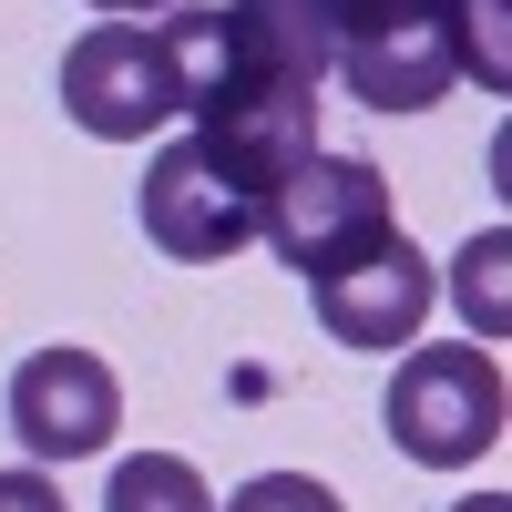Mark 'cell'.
<instances>
[{
	"mask_svg": "<svg viewBox=\"0 0 512 512\" xmlns=\"http://www.w3.org/2000/svg\"><path fill=\"white\" fill-rule=\"evenodd\" d=\"M502 359L482 349V338H451V349H400L390 369V400H379V420H390V451L420 461V472H472L482 451H502Z\"/></svg>",
	"mask_w": 512,
	"mask_h": 512,
	"instance_id": "1",
	"label": "cell"
},
{
	"mask_svg": "<svg viewBox=\"0 0 512 512\" xmlns=\"http://www.w3.org/2000/svg\"><path fill=\"white\" fill-rule=\"evenodd\" d=\"M256 236L277 246V267H297V277H338V267H359V256H379L400 236V216H390V175H379L369 154H308L297 175L256 205Z\"/></svg>",
	"mask_w": 512,
	"mask_h": 512,
	"instance_id": "2",
	"label": "cell"
},
{
	"mask_svg": "<svg viewBox=\"0 0 512 512\" xmlns=\"http://www.w3.org/2000/svg\"><path fill=\"white\" fill-rule=\"evenodd\" d=\"M164 41V72H175V103L195 123H216L236 103H267V93H318L308 72L277 52V31L246 11V0H205V11H164L154 21Z\"/></svg>",
	"mask_w": 512,
	"mask_h": 512,
	"instance_id": "3",
	"label": "cell"
},
{
	"mask_svg": "<svg viewBox=\"0 0 512 512\" xmlns=\"http://www.w3.org/2000/svg\"><path fill=\"white\" fill-rule=\"evenodd\" d=\"M62 113L82 123L93 144H144L164 134L185 103H175V72H164V41L144 21H93L62 52Z\"/></svg>",
	"mask_w": 512,
	"mask_h": 512,
	"instance_id": "4",
	"label": "cell"
},
{
	"mask_svg": "<svg viewBox=\"0 0 512 512\" xmlns=\"http://www.w3.org/2000/svg\"><path fill=\"white\" fill-rule=\"evenodd\" d=\"M11 431L31 461H93L113 451L123 431V379L103 349H72V338H52V349H31L11 369Z\"/></svg>",
	"mask_w": 512,
	"mask_h": 512,
	"instance_id": "5",
	"label": "cell"
},
{
	"mask_svg": "<svg viewBox=\"0 0 512 512\" xmlns=\"http://www.w3.org/2000/svg\"><path fill=\"white\" fill-rule=\"evenodd\" d=\"M369 113H431L451 82H461V52H451V11L441 0H379V11L349 31V52L328 62Z\"/></svg>",
	"mask_w": 512,
	"mask_h": 512,
	"instance_id": "6",
	"label": "cell"
},
{
	"mask_svg": "<svg viewBox=\"0 0 512 512\" xmlns=\"http://www.w3.org/2000/svg\"><path fill=\"white\" fill-rule=\"evenodd\" d=\"M134 216H144V246H164L175 267H226V256L256 236V205L216 175V164H205L195 134L154 144L144 185H134Z\"/></svg>",
	"mask_w": 512,
	"mask_h": 512,
	"instance_id": "7",
	"label": "cell"
},
{
	"mask_svg": "<svg viewBox=\"0 0 512 512\" xmlns=\"http://www.w3.org/2000/svg\"><path fill=\"white\" fill-rule=\"evenodd\" d=\"M308 297H318V328L338 338V349L390 359V349H420V328H431V308H441V267H431L410 236H390L379 256H359V267L318 277Z\"/></svg>",
	"mask_w": 512,
	"mask_h": 512,
	"instance_id": "8",
	"label": "cell"
},
{
	"mask_svg": "<svg viewBox=\"0 0 512 512\" xmlns=\"http://www.w3.org/2000/svg\"><path fill=\"white\" fill-rule=\"evenodd\" d=\"M195 144H205V164L246 195V205H267L297 164L318 154V93H267V103H236V113H216V123H195Z\"/></svg>",
	"mask_w": 512,
	"mask_h": 512,
	"instance_id": "9",
	"label": "cell"
},
{
	"mask_svg": "<svg viewBox=\"0 0 512 512\" xmlns=\"http://www.w3.org/2000/svg\"><path fill=\"white\" fill-rule=\"evenodd\" d=\"M246 11L277 31V52L308 72V82H328V62L349 52V31L379 11V0H246Z\"/></svg>",
	"mask_w": 512,
	"mask_h": 512,
	"instance_id": "10",
	"label": "cell"
},
{
	"mask_svg": "<svg viewBox=\"0 0 512 512\" xmlns=\"http://www.w3.org/2000/svg\"><path fill=\"white\" fill-rule=\"evenodd\" d=\"M441 287L461 297V318H472L482 349H502V338H512V226H482L472 246L451 256V277H441Z\"/></svg>",
	"mask_w": 512,
	"mask_h": 512,
	"instance_id": "11",
	"label": "cell"
},
{
	"mask_svg": "<svg viewBox=\"0 0 512 512\" xmlns=\"http://www.w3.org/2000/svg\"><path fill=\"white\" fill-rule=\"evenodd\" d=\"M103 512H216V492L185 451H134V461H113Z\"/></svg>",
	"mask_w": 512,
	"mask_h": 512,
	"instance_id": "12",
	"label": "cell"
},
{
	"mask_svg": "<svg viewBox=\"0 0 512 512\" xmlns=\"http://www.w3.org/2000/svg\"><path fill=\"white\" fill-rule=\"evenodd\" d=\"M451 11V52L472 62L482 93H512V0H441Z\"/></svg>",
	"mask_w": 512,
	"mask_h": 512,
	"instance_id": "13",
	"label": "cell"
},
{
	"mask_svg": "<svg viewBox=\"0 0 512 512\" xmlns=\"http://www.w3.org/2000/svg\"><path fill=\"white\" fill-rule=\"evenodd\" d=\"M216 512H349L328 482H308V472H256V482H236Z\"/></svg>",
	"mask_w": 512,
	"mask_h": 512,
	"instance_id": "14",
	"label": "cell"
},
{
	"mask_svg": "<svg viewBox=\"0 0 512 512\" xmlns=\"http://www.w3.org/2000/svg\"><path fill=\"white\" fill-rule=\"evenodd\" d=\"M0 512H72V502H62V482L31 461V472H0Z\"/></svg>",
	"mask_w": 512,
	"mask_h": 512,
	"instance_id": "15",
	"label": "cell"
},
{
	"mask_svg": "<svg viewBox=\"0 0 512 512\" xmlns=\"http://www.w3.org/2000/svg\"><path fill=\"white\" fill-rule=\"evenodd\" d=\"M82 11H103V21H144V11H185V0H82Z\"/></svg>",
	"mask_w": 512,
	"mask_h": 512,
	"instance_id": "16",
	"label": "cell"
},
{
	"mask_svg": "<svg viewBox=\"0 0 512 512\" xmlns=\"http://www.w3.org/2000/svg\"><path fill=\"white\" fill-rule=\"evenodd\" d=\"M451 512H512V502L502 492H472V502H451Z\"/></svg>",
	"mask_w": 512,
	"mask_h": 512,
	"instance_id": "17",
	"label": "cell"
}]
</instances>
